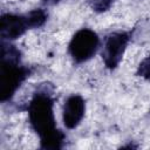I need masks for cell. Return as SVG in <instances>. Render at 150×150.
Listing matches in <instances>:
<instances>
[{
    "label": "cell",
    "instance_id": "cell-1",
    "mask_svg": "<svg viewBox=\"0 0 150 150\" xmlns=\"http://www.w3.org/2000/svg\"><path fill=\"white\" fill-rule=\"evenodd\" d=\"M54 101V86L45 82L33 93L27 108L29 124L40 138V146L46 150L61 149L66 138V135L56 127Z\"/></svg>",
    "mask_w": 150,
    "mask_h": 150
},
{
    "label": "cell",
    "instance_id": "cell-2",
    "mask_svg": "<svg viewBox=\"0 0 150 150\" xmlns=\"http://www.w3.org/2000/svg\"><path fill=\"white\" fill-rule=\"evenodd\" d=\"M32 68L22 66L21 60L1 59L0 69V100L11 101L20 86L30 75Z\"/></svg>",
    "mask_w": 150,
    "mask_h": 150
},
{
    "label": "cell",
    "instance_id": "cell-3",
    "mask_svg": "<svg viewBox=\"0 0 150 150\" xmlns=\"http://www.w3.org/2000/svg\"><path fill=\"white\" fill-rule=\"evenodd\" d=\"M98 47V35L89 28H82L73 35L68 45V53L75 63H83L96 54Z\"/></svg>",
    "mask_w": 150,
    "mask_h": 150
},
{
    "label": "cell",
    "instance_id": "cell-4",
    "mask_svg": "<svg viewBox=\"0 0 150 150\" xmlns=\"http://www.w3.org/2000/svg\"><path fill=\"white\" fill-rule=\"evenodd\" d=\"M130 35L128 32H114L107 35L102 50V59L105 67L114 70L121 63L127 46L129 43Z\"/></svg>",
    "mask_w": 150,
    "mask_h": 150
},
{
    "label": "cell",
    "instance_id": "cell-5",
    "mask_svg": "<svg viewBox=\"0 0 150 150\" xmlns=\"http://www.w3.org/2000/svg\"><path fill=\"white\" fill-rule=\"evenodd\" d=\"M29 29L26 14L4 13L0 18V35L2 41H13Z\"/></svg>",
    "mask_w": 150,
    "mask_h": 150
},
{
    "label": "cell",
    "instance_id": "cell-6",
    "mask_svg": "<svg viewBox=\"0 0 150 150\" xmlns=\"http://www.w3.org/2000/svg\"><path fill=\"white\" fill-rule=\"evenodd\" d=\"M86 101L79 94L68 96L62 109V121L67 129H75L84 117Z\"/></svg>",
    "mask_w": 150,
    "mask_h": 150
},
{
    "label": "cell",
    "instance_id": "cell-7",
    "mask_svg": "<svg viewBox=\"0 0 150 150\" xmlns=\"http://www.w3.org/2000/svg\"><path fill=\"white\" fill-rule=\"evenodd\" d=\"M26 18H27L29 29H33V28L42 27L46 23L48 15L42 8H36V9H33V11L28 12L26 14Z\"/></svg>",
    "mask_w": 150,
    "mask_h": 150
},
{
    "label": "cell",
    "instance_id": "cell-8",
    "mask_svg": "<svg viewBox=\"0 0 150 150\" xmlns=\"http://www.w3.org/2000/svg\"><path fill=\"white\" fill-rule=\"evenodd\" d=\"M115 0H88L89 7L96 13H103L111 8Z\"/></svg>",
    "mask_w": 150,
    "mask_h": 150
},
{
    "label": "cell",
    "instance_id": "cell-9",
    "mask_svg": "<svg viewBox=\"0 0 150 150\" xmlns=\"http://www.w3.org/2000/svg\"><path fill=\"white\" fill-rule=\"evenodd\" d=\"M136 75L145 80H150V55H148L145 59L142 60V62L137 68Z\"/></svg>",
    "mask_w": 150,
    "mask_h": 150
},
{
    "label": "cell",
    "instance_id": "cell-10",
    "mask_svg": "<svg viewBox=\"0 0 150 150\" xmlns=\"http://www.w3.org/2000/svg\"><path fill=\"white\" fill-rule=\"evenodd\" d=\"M42 2L45 5H56L57 2H60V0H42Z\"/></svg>",
    "mask_w": 150,
    "mask_h": 150
}]
</instances>
